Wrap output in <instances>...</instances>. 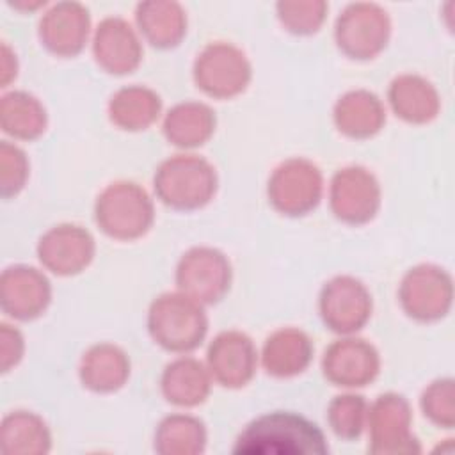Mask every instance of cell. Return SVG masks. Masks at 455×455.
<instances>
[{"instance_id": "1", "label": "cell", "mask_w": 455, "mask_h": 455, "mask_svg": "<svg viewBox=\"0 0 455 455\" xmlns=\"http://www.w3.org/2000/svg\"><path fill=\"white\" fill-rule=\"evenodd\" d=\"M329 451L316 423L295 412H270L251 421L236 437L240 455H323Z\"/></svg>"}, {"instance_id": "2", "label": "cell", "mask_w": 455, "mask_h": 455, "mask_svg": "<svg viewBox=\"0 0 455 455\" xmlns=\"http://www.w3.org/2000/svg\"><path fill=\"white\" fill-rule=\"evenodd\" d=\"M148 327L153 339L167 350H194L208 329L201 302L185 293H164L149 307Z\"/></svg>"}, {"instance_id": "3", "label": "cell", "mask_w": 455, "mask_h": 455, "mask_svg": "<svg viewBox=\"0 0 455 455\" xmlns=\"http://www.w3.org/2000/svg\"><path fill=\"white\" fill-rule=\"evenodd\" d=\"M215 188V169L196 155H176L165 160L155 174L156 196L176 210L204 206L213 197Z\"/></svg>"}, {"instance_id": "4", "label": "cell", "mask_w": 455, "mask_h": 455, "mask_svg": "<svg viewBox=\"0 0 455 455\" xmlns=\"http://www.w3.org/2000/svg\"><path fill=\"white\" fill-rule=\"evenodd\" d=\"M96 222L114 238H139L153 224V203L144 188L135 183H112L96 201Z\"/></svg>"}, {"instance_id": "5", "label": "cell", "mask_w": 455, "mask_h": 455, "mask_svg": "<svg viewBox=\"0 0 455 455\" xmlns=\"http://www.w3.org/2000/svg\"><path fill=\"white\" fill-rule=\"evenodd\" d=\"M370 444L375 455L419 453L421 444L411 432V407L400 395L387 393L379 396L368 411Z\"/></svg>"}, {"instance_id": "6", "label": "cell", "mask_w": 455, "mask_h": 455, "mask_svg": "<svg viewBox=\"0 0 455 455\" xmlns=\"http://www.w3.org/2000/svg\"><path fill=\"white\" fill-rule=\"evenodd\" d=\"M176 283L185 295L197 302H217L224 297L231 283L229 261L217 249L194 247L180 259Z\"/></svg>"}, {"instance_id": "7", "label": "cell", "mask_w": 455, "mask_h": 455, "mask_svg": "<svg viewBox=\"0 0 455 455\" xmlns=\"http://www.w3.org/2000/svg\"><path fill=\"white\" fill-rule=\"evenodd\" d=\"M322 196V174L307 160L293 158L281 164L270 181V203L286 215H302L313 210Z\"/></svg>"}, {"instance_id": "8", "label": "cell", "mask_w": 455, "mask_h": 455, "mask_svg": "<svg viewBox=\"0 0 455 455\" xmlns=\"http://www.w3.org/2000/svg\"><path fill=\"white\" fill-rule=\"evenodd\" d=\"M197 87L215 98H231L245 89L251 66L245 55L229 44H210L196 60Z\"/></svg>"}, {"instance_id": "9", "label": "cell", "mask_w": 455, "mask_h": 455, "mask_svg": "<svg viewBox=\"0 0 455 455\" xmlns=\"http://www.w3.org/2000/svg\"><path fill=\"white\" fill-rule=\"evenodd\" d=\"M320 315L329 329L354 332L368 322L371 297L361 281L348 275L334 277L322 288Z\"/></svg>"}, {"instance_id": "10", "label": "cell", "mask_w": 455, "mask_h": 455, "mask_svg": "<svg viewBox=\"0 0 455 455\" xmlns=\"http://www.w3.org/2000/svg\"><path fill=\"white\" fill-rule=\"evenodd\" d=\"M380 204V188L371 172L363 167L338 171L331 181V208L338 219L363 224L375 217Z\"/></svg>"}, {"instance_id": "11", "label": "cell", "mask_w": 455, "mask_h": 455, "mask_svg": "<svg viewBox=\"0 0 455 455\" xmlns=\"http://www.w3.org/2000/svg\"><path fill=\"white\" fill-rule=\"evenodd\" d=\"M400 300L412 318H441L451 302L450 275L432 265L416 267L402 281Z\"/></svg>"}, {"instance_id": "12", "label": "cell", "mask_w": 455, "mask_h": 455, "mask_svg": "<svg viewBox=\"0 0 455 455\" xmlns=\"http://www.w3.org/2000/svg\"><path fill=\"white\" fill-rule=\"evenodd\" d=\"M37 254L48 270L59 275H71L84 270L92 259L94 240L80 226L62 224L41 236Z\"/></svg>"}, {"instance_id": "13", "label": "cell", "mask_w": 455, "mask_h": 455, "mask_svg": "<svg viewBox=\"0 0 455 455\" xmlns=\"http://www.w3.org/2000/svg\"><path fill=\"white\" fill-rule=\"evenodd\" d=\"M379 354L364 339H339L334 341L323 355L322 368L325 377L345 387H359L371 382L379 373Z\"/></svg>"}, {"instance_id": "14", "label": "cell", "mask_w": 455, "mask_h": 455, "mask_svg": "<svg viewBox=\"0 0 455 455\" xmlns=\"http://www.w3.org/2000/svg\"><path fill=\"white\" fill-rule=\"evenodd\" d=\"M50 283L36 268L16 265L2 274L0 302L4 313L18 320L39 316L50 302Z\"/></svg>"}, {"instance_id": "15", "label": "cell", "mask_w": 455, "mask_h": 455, "mask_svg": "<svg viewBox=\"0 0 455 455\" xmlns=\"http://www.w3.org/2000/svg\"><path fill=\"white\" fill-rule=\"evenodd\" d=\"M389 34L384 12L371 5H354L339 20L336 39L339 48L354 59H370L379 53Z\"/></svg>"}, {"instance_id": "16", "label": "cell", "mask_w": 455, "mask_h": 455, "mask_svg": "<svg viewBox=\"0 0 455 455\" xmlns=\"http://www.w3.org/2000/svg\"><path fill=\"white\" fill-rule=\"evenodd\" d=\"M256 348L249 336L238 331L219 334L208 348V368L226 387L245 386L256 370Z\"/></svg>"}, {"instance_id": "17", "label": "cell", "mask_w": 455, "mask_h": 455, "mask_svg": "<svg viewBox=\"0 0 455 455\" xmlns=\"http://www.w3.org/2000/svg\"><path fill=\"white\" fill-rule=\"evenodd\" d=\"M98 64L108 73H130L140 62L142 50L130 25L121 20H105L94 37Z\"/></svg>"}, {"instance_id": "18", "label": "cell", "mask_w": 455, "mask_h": 455, "mask_svg": "<svg viewBox=\"0 0 455 455\" xmlns=\"http://www.w3.org/2000/svg\"><path fill=\"white\" fill-rule=\"evenodd\" d=\"M0 450L5 455H44L52 450L50 428L34 412L12 411L2 419Z\"/></svg>"}, {"instance_id": "19", "label": "cell", "mask_w": 455, "mask_h": 455, "mask_svg": "<svg viewBox=\"0 0 455 455\" xmlns=\"http://www.w3.org/2000/svg\"><path fill=\"white\" fill-rule=\"evenodd\" d=\"M89 28L87 12L78 5H59L41 20V39L57 55H75L82 50Z\"/></svg>"}, {"instance_id": "20", "label": "cell", "mask_w": 455, "mask_h": 455, "mask_svg": "<svg viewBox=\"0 0 455 455\" xmlns=\"http://www.w3.org/2000/svg\"><path fill=\"white\" fill-rule=\"evenodd\" d=\"M311 355V339L302 331L281 329L265 341L263 366L270 375L291 377L309 364Z\"/></svg>"}, {"instance_id": "21", "label": "cell", "mask_w": 455, "mask_h": 455, "mask_svg": "<svg viewBox=\"0 0 455 455\" xmlns=\"http://www.w3.org/2000/svg\"><path fill=\"white\" fill-rule=\"evenodd\" d=\"M334 121L339 132L345 135L364 139L382 128L386 112L380 100L373 92L352 91L336 103Z\"/></svg>"}, {"instance_id": "22", "label": "cell", "mask_w": 455, "mask_h": 455, "mask_svg": "<svg viewBox=\"0 0 455 455\" xmlns=\"http://www.w3.org/2000/svg\"><path fill=\"white\" fill-rule=\"evenodd\" d=\"M130 375L126 354L114 345H96L87 350L80 364V379L85 387L98 393L119 389Z\"/></svg>"}, {"instance_id": "23", "label": "cell", "mask_w": 455, "mask_h": 455, "mask_svg": "<svg viewBox=\"0 0 455 455\" xmlns=\"http://www.w3.org/2000/svg\"><path fill=\"white\" fill-rule=\"evenodd\" d=\"M165 398L180 407H194L204 402L210 393V379L204 366L190 357H181L167 364L162 375Z\"/></svg>"}, {"instance_id": "24", "label": "cell", "mask_w": 455, "mask_h": 455, "mask_svg": "<svg viewBox=\"0 0 455 455\" xmlns=\"http://www.w3.org/2000/svg\"><path fill=\"white\" fill-rule=\"evenodd\" d=\"M389 101L396 116L409 123H427L439 110L435 89L421 76L402 75L389 87Z\"/></svg>"}, {"instance_id": "25", "label": "cell", "mask_w": 455, "mask_h": 455, "mask_svg": "<svg viewBox=\"0 0 455 455\" xmlns=\"http://www.w3.org/2000/svg\"><path fill=\"white\" fill-rule=\"evenodd\" d=\"M153 448L160 455H199L206 448L204 423L188 414H171L156 427Z\"/></svg>"}, {"instance_id": "26", "label": "cell", "mask_w": 455, "mask_h": 455, "mask_svg": "<svg viewBox=\"0 0 455 455\" xmlns=\"http://www.w3.org/2000/svg\"><path fill=\"white\" fill-rule=\"evenodd\" d=\"M215 128V116L203 103H180L169 110L164 121L165 137L181 148L201 146L210 139Z\"/></svg>"}, {"instance_id": "27", "label": "cell", "mask_w": 455, "mask_h": 455, "mask_svg": "<svg viewBox=\"0 0 455 455\" xmlns=\"http://www.w3.org/2000/svg\"><path fill=\"white\" fill-rule=\"evenodd\" d=\"M0 124L5 133L30 140L44 132L46 112L32 94L12 91L0 101Z\"/></svg>"}, {"instance_id": "28", "label": "cell", "mask_w": 455, "mask_h": 455, "mask_svg": "<svg viewBox=\"0 0 455 455\" xmlns=\"http://www.w3.org/2000/svg\"><path fill=\"white\" fill-rule=\"evenodd\" d=\"M160 112V98L146 87L132 85L117 91L108 105L112 123L123 130H144Z\"/></svg>"}, {"instance_id": "29", "label": "cell", "mask_w": 455, "mask_h": 455, "mask_svg": "<svg viewBox=\"0 0 455 455\" xmlns=\"http://www.w3.org/2000/svg\"><path fill=\"white\" fill-rule=\"evenodd\" d=\"M137 18L140 30L156 46H172L185 32V18L174 4H146Z\"/></svg>"}, {"instance_id": "30", "label": "cell", "mask_w": 455, "mask_h": 455, "mask_svg": "<svg viewBox=\"0 0 455 455\" xmlns=\"http://www.w3.org/2000/svg\"><path fill=\"white\" fill-rule=\"evenodd\" d=\"M366 416V402L359 395H339L329 403L327 409V421L331 430L347 441L361 435Z\"/></svg>"}, {"instance_id": "31", "label": "cell", "mask_w": 455, "mask_h": 455, "mask_svg": "<svg viewBox=\"0 0 455 455\" xmlns=\"http://www.w3.org/2000/svg\"><path fill=\"white\" fill-rule=\"evenodd\" d=\"M27 176H28V162H27L25 153L20 148H16L14 144L2 140V144H0L2 196L7 199V197L18 194L23 188Z\"/></svg>"}, {"instance_id": "32", "label": "cell", "mask_w": 455, "mask_h": 455, "mask_svg": "<svg viewBox=\"0 0 455 455\" xmlns=\"http://www.w3.org/2000/svg\"><path fill=\"white\" fill-rule=\"evenodd\" d=\"M425 416L443 428H451L455 423L453 412V382L437 380L434 382L421 398Z\"/></svg>"}, {"instance_id": "33", "label": "cell", "mask_w": 455, "mask_h": 455, "mask_svg": "<svg viewBox=\"0 0 455 455\" xmlns=\"http://www.w3.org/2000/svg\"><path fill=\"white\" fill-rule=\"evenodd\" d=\"M23 355V338L18 329L2 323L0 325V366L2 371H9Z\"/></svg>"}, {"instance_id": "34", "label": "cell", "mask_w": 455, "mask_h": 455, "mask_svg": "<svg viewBox=\"0 0 455 455\" xmlns=\"http://www.w3.org/2000/svg\"><path fill=\"white\" fill-rule=\"evenodd\" d=\"M16 76V59L11 55V50L7 44L2 46V87H7V84Z\"/></svg>"}]
</instances>
